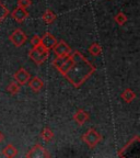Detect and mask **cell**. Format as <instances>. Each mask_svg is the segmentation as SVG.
I'll return each instance as SVG.
<instances>
[{"label":"cell","mask_w":140,"mask_h":158,"mask_svg":"<svg viewBox=\"0 0 140 158\" xmlns=\"http://www.w3.org/2000/svg\"><path fill=\"white\" fill-rule=\"evenodd\" d=\"M31 44L33 45V47L41 45V37L38 35H33L32 39H31Z\"/></svg>","instance_id":"obj_22"},{"label":"cell","mask_w":140,"mask_h":158,"mask_svg":"<svg viewBox=\"0 0 140 158\" xmlns=\"http://www.w3.org/2000/svg\"><path fill=\"white\" fill-rule=\"evenodd\" d=\"M72 63H74V59H72V56H71V54H70L69 56L66 57V59L64 60V63L62 64V66L58 68V72L64 76V75L68 72V69L71 67Z\"/></svg>","instance_id":"obj_13"},{"label":"cell","mask_w":140,"mask_h":158,"mask_svg":"<svg viewBox=\"0 0 140 158\" xmlns=\"http://www.w3.org/2000/svg\"><path fill=\"white\" fill-rule=\"evenodd\" d=\"M56 43H57L56 37L49 32H46L43 35V37H41V45L44 48L48 49V51L49 49H53V47L56 45Z\"/></svg>","instance_id":"obj_9"},{"label":"cell","mask_w":140,"mask_h":158,"mask_svg":"<svg viewBox=\"0 0 140 158\" xmlns=\"http://www.w3.org/2000/svg\"><path fill=\"white\" fill-rule=\"evenodd\" d=\"M9 41L15 47H21L27 41V36L21 29H15L9 36Z\"/></svg>","instance_id":"obj_4"},{"label":"cell","mask_w":140,"mask_h":158,"mask_svg":"<svg viewBox=\"0 0 140 158\" xmlns=\"http://www.w3.org/2000/svg\"><path fill=\"white\" fill-rule=\"evenodd\" d=\"M32 5V0H18V7L26 9Z\"/></svg>","instance_id":"obj_21"},{"label":"cell","mask_w":140,"mask_h":158,"mask_svg":"<svg viewBox=\"0 0 140 158\" xmlns=\"http://www.w3.org/2000/svg\"><path fill=\"white\" fill-rule=\"evenodd\" d=\"M121 97L123 98V100L125 102H127V103H131V102L134 101L136 99V94L135 92L131 90V89H129V88H127V89H125L123 92H122V94H121Z\"/></svg>","instance_id":"obj_14"},{"label":"cell","mask_w":140,"mask_h":158,"mask_svg":"<svg viewBox=\"0 0 140 158\" xmlns=\"http://www.w3.org/2000/svg\"><path fill=\"white\" fill-rule=\"evenodd\" d=\"M1 154H2V156H5L7 158H13L18 155V149L12 144H7L6 147L1 151Z\"/></svg>","instance_id":"obj_12"},{"label":"cell","mask_w":140,"mask_h":158,"mask_svg":"<svg viewBox=\"0 0 140 158\" xmlns=\"http://www.w3.org/2000/svg\"><path fill=\"white\" fill-rule=\"evenodd\" d=\"M8 15H9V10H8L7 7L0 1V23L2 22L3 20L8 17Z\"/></svg>","instance_id":"obj_20"},{"label":"cell","mask_w":140,"mask_h":158,"mask_svg":"<svg viewBox=\"0 0 140 158\" xmlns=\"http://www.w3.org/2000/svg\"><path fill=\"white\" fill-rule=\"evenodd\" d=\"M71 56L74 63L64 77L74 87L79 88L95 73L96 68L79 51H74Z\"/></svg>","instance_id":"obj_1"},{"label":"cell","mask_w":140,"mask_h":158,"mask_svg":"<svg viewBox=\"0 0 140 158\" xmlns=\"http://www.w3.org/2000/svg\"><path fill=\"white\" fill-rule=\"evenodd\" d=\"M25 157H27V158H45V157H50V154H49L48 152H47L46 148H44L42 145L35 144V145L29 151V153L25 155Z\"/></svg>","instance_id":"obj_5"},{"label":"cell","mask_w":140,"mask_h":158,"mask_svg":"<svg viewBox=\"0 0 140 158\" xmlns=\"http://www.w3.org/2000/svg\"><path fill=\"white\" fill-rule=\"evenodd\" d=\"M2 139H3V135H2V133H1V132H0V143H1V142H2Z\"/></svg>","instance_id":"obj_23"},{"label":"cell","mask_w":140,"mask_h":158,"mask_svg":"<svg viewBox=\"0 0 140 158\" xmlns=\"http://www.w3.org/2000/svg\"><path fill=\"white\" fill-rule=\"evenodd\" d=\"M7 91L12 96H15L20 92V85L17 81H11L7 86Z\"/></svg>","instance_id":"obj_17"},{"label":"cell","mask_w":140,"mask_h":158,"mask_svg":"<svg viewBox=\"0 0 140 158\" xmlns=\"http://www.w3.org/2000/svg\"><path fill=\"white\" fill-rule=\"evenodd\" d=\"M29 87L31 88L33 92H39L42 91V89L44 88V82L39 77H33L32 79L30 78L29 82H27Z\"/></svg>","instance_id":"obj_10"},{"label":"cell","mask_w":140,"mask_h":158,"mask_svg":"<svg viewBox=\"0 0 140 158\" xmlns=\"http://www.w3.org/2000/svg\"><path fill=\"white\" fill-rule=\"evenodd\" d=\"M56 18H57V15L53 12L52 10H46L42 15V20L46 24H52L55 20H56Z\"/></svg>","instance_id":"obj_15"},{"label":"cell","mask_w":140,"mask_h":158,"mask_svg":"<svg viewBox=\"0 0 140 158\" xmlns=\"http://www.w3.org/2000/svg\"><path fill=\"white\" fill-rule=\"evenodd\" d=\"M13 78H14V81H17L20 86H25V85H27V82H29L31 76H30V73L27 72L26 69L21 67V68L18 69L17 72L14 73Z\"/></svg>","instance_id":"obj_7"},{"label":"cell","mask_w":140,"mask_h":158,"mask_svg":"<svg viewBox=\"0 0 140 158\" xmlns=\"http://www.w3.org/2000/svg\"><path fill=\"white\" fill-rule=\"evenodd\" d=\"M89 118H90L89 113L82 110V109H79L78 111L74 114V121L78 125H84V123L89 121Z\"/></svg>","instance_id":"obj_11"},{"label":"cell","mask_w":140,"mask_h":158,"mask_svg":"<svg viewBox=\"0 0 140 158\" xmlns=\"http://www.w3.org/2000/svg\"><path fill=\"white\" fill-rule=\"evenodd\" d=\"M11 18L14 20L15 22L22 23L29 18V12H27L25 9H23V8L17 7L15 9L12 10V12H11Z\"/></svg>","instance_id":"obj_8"},{"label":"cell","mask_w":140,"mask_h":158,"mask_svg":"<svg viewBox=\"0 0 140 158\" xmlns=\"http://www.w3.org/2000/svg\"><path fill=\"white\" fill-rule=\"evenodd\" d=\"M114 20H115V22L117 23L118 25H124L127 23L128 21V18L127 15H125V13H123L122 11H119V12L117 13V15L114 17Z\"/></svg>","instance_id":"obj_19"},{"label":"cell","mask_w":140,"mask_h":158,"mask_svg":"<svg viewBox=\"0 0 140 158\" xmlns=\"http://www.w3.org/2000/svg\"><path fill=\"white\" fill-rule=\"evenodd\" d=\"M29 56L35 64L39 66V65L44 64L47 60V58L49 56V51L44 48L42 45H38V46L32 47V49H30Z\"/></svg>","instance_id":"obj_2"},{"label":"cell","mask_w":140,"mask_h":158,"mask_svg":"<svg viewBox=\"0 0 140 158\" xmlns=\"http://www.w3.org/2000/svg\"><path fill=\"white\" fill-rule=\"evenodd\" d=\"M89 53L92 55V56H98L101 55L102 53V47L98 43H93V44L90 45L89 47Z\"/></svg>","instance_id":"obj_18"},{"label":"cell","mask_w":140,"mask_h":158,"mask_svg":"<svg viewBox=\"0 0 140 158\" xmlns=\"http://www.w3.org/2000/svg\"><path fill=\"white\" fill-rule=\"evenodd\" d=\"M53 51L57 57H67L71 54V47L69 46L64 40L57 42L56 45L53 47Z\"/></svg>","instance_id":"obj_6"},{"label":"cell","mask_w":140,"mask_h":158,"mask_svg":"<svg viewBox=\"0 0 140 158\" xmlns=\"http://www.w3.org/2000/svg\"><path fill=\"white\" fill-rule=\"evenodd\" d=\"M82 141H83L84 144H86L90 148H94L102 141V135L96 131L95 128L91 127V128H89L88 131L82 135Z\"/></svg>","instance_id":"obj_3"},{"label":"cell","mask_w":140,"mask_h":158,"mask_svg":"<svg viewBox=\"0 0 140 158\" xmlns=\"http://www.w3.org/2000/svg\"><path fill=\"white\" fill-rule=\"evenodd\" d=\"M54 133L49 127H44L41 132V137L44 139L45 142H50L54 138Z\"/></svg>","instance_id":"obj_16"}]
</instances>
